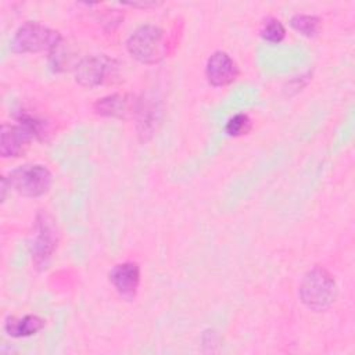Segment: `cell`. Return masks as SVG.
Instances as JSON below:
<instances>
[{"instance_id":"obj_12","label":"cell","mask_w":355,"mask_h":355,"mask_svg":"<svg viewBox=\"0 0 355 355\" xmlns=\"http://www.w3.org/2000/svg\"><path fill=\"white\" fill-rule=\"evenodd\" d=\"M290 25L300 32L301 35L311 37L315 36L319 32L320 26V19L316 15H309V14H295L290 19Z\"/></svg>"},{"instance_id":"obj_4","label":"cell","mask_w":355,"mask_h":355,"mask_svg":"<svg viewBox=\"0 0 355 355\" xmlns=\"http://www.w3.org/2000/svg\"><path fill=\"white\" fill-rule=\"evenodd\" d=\"M10 189L24 197H40L50 190L51 172L39 164H26L12 169L6 176Z\"/></svg>"},{"instance_id":"obj_2","label":"cell","mask_w":355,"mask_h":355,"mask_svg":"<svg viewBox=\"0 0 355 355\" xmlns=\"http://www.w3.org/2000/svg\"><path fill=\"white\" fill-rule=\"evenodd\" d=\"M129 54L143 64L159 62L166 55L168 43L159 26L141 25L126 40Z\"/></svg>"},{"instance_id":"obj_6","label":"cell","mask_w":355,"mask_h":355,"mask_svg":"<svg viewBox=\"0 0 355 355\" xmlns=\"http://www.w3.org/2000/svg\"><path fill=\"white\" fill-rule=\"evenodd\" d=\"M57 244L55 229L49 220L47 215L39 214L35 225V233L31 241V254L32 261L37 269L47 268V263L51 258V254Z\"/></svg>"},{"instance_id":"obj_3","label":"cell","mask_w":355,"mask_h":355,"mask_svg":"<svg viewBox=\"0 0 355 355\" xmlns=\"http://www.w3.org/2000/svg\"><path fill=\"white\" fill-rule=\"evenodd\" d=\"M61 43V35L39 22H25L11 39V49L15 53H53Z\"/></svg>"},{"instance_id":"obj_8","label":"cell","mask_w":355,"mask_h":355,"mask_svg":"<svg viewBox=\"0 0 355 355\" xmlns=\"http://www.w3.org/2000/svg\"><path fill=\"white\" fill-rule=\"evenodd\" d=\"M239 75L237 64L225 51H215L207 61L205 76L212 86L230 85Z\"/></svg>"},{"instance_id":"obj_1","label":"cell","mask_w":355,"mask_h":355,"mask_svg":"<svg viewBox=\"0 0 355 355\" xmlns=\"http://www.w3.org/2000/svg\"><path fill=\"white\" fill-rule=\"evenodd\" d=\"M337 286L334 277L320 266L311 269L300 284V298L312 311L327 309L336 300Z\"/></svg>"},{"instance_id":"obj_11","label":"cell","mask_w":355,"mask_h":355,"mask_svg":"<svg viewBox=\"0 0 355 355\" xmlns=\"http://www.w3.org/2000/svg\"><path fill=\"white\" fill-rule=\"evenodd\" d=\"M44 326V320L37 315H25L22 318H7L4 323V330L10 337L22 338L29 337L40 331Z\"/></svg>"},{"instance_id":"obj_14","label":"cell","mask_w":355,"mask_h":355,"mask_svg":"<svg viewBox=\"0 0 355 355\" xmlns=\"http://www.w3.org/2000/svg\"><path fill=\"white\" fill-rule=\"evenodd\" d=\"M251 128V121L250 116L247 114L239 112L236 115H233L232 118H229V121L225 125V132L229 136H241L245 135Z\"/></svg>"},{"instance_id":"obj_9","label":"cell","mask_w":355,"mask_h":355,"mask_svg":"<svg viewBox=\"0 0 355 355\" xmlns=\"http://www.w3.org/2000/svg\"><path fill=\"white\" fill-rule=\"evenodd\" d=\"M110 280L122 298L132 300L140 284V268L136 262L118 263L110 270Z\"/></svg>"},{"instance_id":"obj_13","label":"cell","mask_w":355,"mask_h":355,"mask_svg":"<svg viewBox=\"0 0 355 355\" xmlns=\"http://www.w3.org/2000/svg\"><path fill=\"white\" fill-rule=\"evenodd\" d=\"M259 33L269 43H280L286 36V28L279 19L268 18L263 21Z\"/></svg>"},{"instance_id":"obj_10","label":"cell","mask_w":355,"mask_h":355,"mask_svg":"<svg viewBox=\"0 0 355 355\" xmlns=\"http://www.w3.org/2000/svg\"><path fill=\"white\" fill-rule=\"evenodd\" d=\"M136 105L126 94H110L94 103V111L101 116L126 118L136 111Z\"/></svg>"},{"instance_id":"obj_5","label":"cell","mask_w":355,"mask_h":355,"mask_svg":"<svg viewBox=\"0 0 355 355\" xmlns=\"http://www.w3.org/2000/svg\"><path fill=\"white\" fill-rule=\"evenodd\" d=\"M116 71L115 61L104 54L87 55L75 68L76 82L85 87H96L105 83Z\"/></svg>"},{"instance_id":"obj_7","label":"cell","mask_w":355,"mask_h":355,"mask_svg":"<svg viewBox=\"0 0 355 355\" xmlns=\"http://www.w3.org/2000/svg\"><path fill=\"white\" fill-rule=\"evenodd\" d=\"M0 136H1L0 153L3 158L21 157L22 154H25V151L31 146L32 139H35L31 130L21 123H17V125L3 123Z\"/></svg>"}]
</instances>
